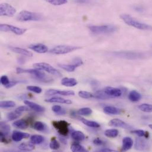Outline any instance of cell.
Segmentation results:
<instances>
[{"label":"cell","mask_w":152,"mask_h":152,"mask_svg":"<svg viewBox=\"0 0 152 152\" xmlns=\"http://www.w3.org/2000/svg\"><path fill=\"white\" fill-rule=\"evenodd\" d=\"M113 56L123 58L129 60H139L146 58L148 56L151 55L149 52L123 51V52H113L110 53Z\"/></svg>","instance_id":"6da1fadb"},{"label":"cell","mask_w":152,"mask_h":152,"mask_svg":"<svg viewBox=\"0 0 152 152\" xmlns=\"http://www.w3.org/2000/svg\"><path fill=\"white\" fill-rule=\"evenodd\" d=\"M120 18L125 23L130 26L142 30H152V26L136 20L130 15L123 14L120 15Z\"/></svg>","instance_id":"7a4b0ae2"},{"label":"cell","mask_w":152,"mask_h":152,"mask_svg":"<svg viewBox=\"0 0 152 152\" xmlns=\"http://www.w3.org/2000/svg\"><path fill=\"white\" fill-rule=\"evenodd\" d=\"M91 32L94 34H104L113 33L117 30L116 26L112 24L102 26H90L88 27Z\"/></svg>","instance_id":"3957f363"},{"label":"cell","mask_w":152,"mask_h":152,"mask_svg":"<svg viewBox=\"0 0 152 152\" xmlns=\"http://www.w3.org/2000/svg\"><path fill=\"white\" fill-rule=\"evenodd\" d=\"M17 18L18 21L23 22L29 21H40L42 19V16L36 12L23 10L18 14Z\"/></svg>","instance_id":"277c9868"},{"label":"cell","mask_w":152,"mask_h":152,"mask_svg":"<svg viewBox=\"0 0 152 152\" xmlns=\"http://www.w3.org/2000/svg\"><path fill=\"white\" fill-rule=\"evenodd\" d=\"M16 72L17 74H24V73L30 74L33 75L38 80H42L43 82H48L46 75L44 72H42L40 70H39L37 69H24L21 68H18L16 69Z\"/></svg>","instance_id":"5b68a950"},{"label":"cell","mask_w":152,"mask_h":152,"mask_svg":"<svg viewBox=\"0 0 152 152\" xmlns=\"http://www.w3.org/2000/svg\"><path fill=\"white\" fill-rule=\"evenodd\" d=\"M79 47L69 45H59L55 46L50 50L51 53L55 55H64L72 52L76 50L80 49Z\"/></svg>","instance_id":"8992f818"},{"label":"cell","mask_w":152,"mask_h":152,"mask_svg":"<svg viewBox=\"0 0 152 152\" xmlns=\"http://www.w3.org/2000/svg\"><path fill=\"white\" fill-rule=\"evenodd\" d=\"M33 66L35 69L46 71L53 75L55 76H61L62 74L58 71L56 69L53 68L52 66H51L50 64H46V63H37L34 64L33 65Z\"/></svg>","instance_id":"52a82bcc"},{"label":"cell","mask_w":152,"mask_h":152,"mask_svg":"<svg viewBox=\"0 0 152 152\" xmlns=\"http://www.w3.org/2000/svg\"><path fill=\"white\" fill-rule=\"evenodd\" d=\"M52 125L58 130L59 134L62 136H66L69 133V124L64 120L53 121Z\"/></svg>","instance_id":"ba28073f"},{"label":"cell","mask_w":152,"mask_h":152,"mask_svg":"<svg viewBox=\"0 0 152 152\" xmlns=\"http://www.w3.org/2000/svg\"><path fill=\"white\" fill-rule=\"evenodd\" d=\"M0 30L1 31H4V32L11 31L15 34L22 35L26 33V31H27V29L17 27L16 26H14L12 25H9V24H1L0 26Z\"/></svg>","instance_id":"9c48e42d"},{"label":"cell","mask_w":152,"mask_h":152,"mask_svg":"<svg viewBox=\"0 0 152 152\" xmlns=\"http://www.w3.org/2000/svg\"><path fill=\"white\" fill-rule=\"evenodd\" d=\"M82 64L83 61L80 58H75L72 61V64H58V66L67 72H74L77 67L82 65Z\"/></svg>","instance_id":"30bf717a"},{"label":"cell","mask_w":152,"mask_h":152,"mask_svg":"<svg viewBox=\"0 0 152 152\" xmlns=\"http://www.w3.org/2000/svg\"><path fill=\"white\" fill-rule=\"evenodd\" d=\"M16 12L14 7L7 3H2L0 5V15L1 16L12 17Z\"/></svg>","instance_id":"8fae6325"},{"label":"cell","mask_w":152,"mask_h":152,"mask_svg":"<svg viewBox=\"0 0 152 152\" xmlns=\"http://www.w3.org/2000/svg\"><path fill=\"white\" fill-rule=\"evenodd\" d=\"M71 116L74 118H76V119L82 121L85 125L87 126L88 127H92V128H99L100 127L99 124L97 122H95V121H89V120H86L85 118L80 117L76 115V113H75V112L72 111L71 113Z\"/></svg>","instance_id":"7c38bea8"},{"label":"cell","mask_w":152,"mask_h":152,"mask_svg":"<svg viewBox=\"0 0 152 152\" xmlns=\"http://www.w3.org/2000/svg\"><path fill=\"white\" fill-rule=\"evenodd\" d=\"M109 125L110 126H112V127H120V128L124 129H127V130L133 129V127L131 126L130 125H129V124L125 123L124 121H123L121 120L117 119V118L111 120L109 122Z\"/></svg>","instance_id":"4fadbf2b"},{"label":"cell","mask_w":152,"mask_h":152,"mask_svg":"<svg viewBox=\"0 0 152 152\" xmlns=\"http://www.w3.org/2000/svg\"><path fill=\"white\" fill-rule=\"evenodd\" d=\"M46 95L51 96L54 95H61L64 96H70V95H74L75 92L73 91H61L57 89H48L46 92Z\"/></svg>","instance_id":"5bb4252c"},{"label":"cell","mask_w":152,"mask_h":152,"mask_svg":"<svg viewBox=\"0 0 152 152\" xmlns=\"http://www.w3.org/2000/svg\"><path fill=\"white\" fill-rule=\"evenodd\" d=\"M30 137V134L26 133L21 132L19 131H14L12 133V139L15 142H18L21 141L24 139H27Z\"/></svg>","instance_id":"9a60e30c"},{"label":"cell","mask_w":152,"mask_h":152,"mask_svg":"<svg viewBox=\"0 0 152 152\" xmlns=\"http://www.w3.org/2000/svg\"><path fill=\"white\" fill-rule=\"evenodd\" d=\"M148 143L145 139L140 138V137L136 139L135 142V149L136 150L139 151H145L148 149Z\"/></svg>","instance_id":"2e32d148"},{"label":"cell","mask_w":152,"mask_h":152,"mask_svg":"<svg viewBox=\"0 0 152 152\" xmlns=\"http://www.w3.org/2000/svg\"><path fill=\"white\" fill-rule=\"evenodd\" d=\"M105 92L111 96V98L113 97H118L122 95V91L118 88H113V87H107L104 89Z\"/></svg>","instance_id":"e0dca14e"},{"label":"cell","mask_w":152,"mask_h":152,"mask_svg":"<svg viewBox=\"0 0 152 152\" xmlns=\"http://www.w3.org/2000/svg\"><path fill=\"white\" fill-rule=\"evenodd\" d=\"M29 49L39 53H45L48 51V48L42 43L30 45L29 46Z\"/></svg>","instance_id":"ac0fdd59"},{"label":"cell","mask_w":152,"mask_h":152,"mask_svg":"<svg viewBox=\"0 0 152 152\" xmlns=\"http://www.w3.org/2000/svg\"><path fill=\"white\" fill-rule=\"evenodd\" d=\"M24 102L26 105L29 107L31 109L33 110L34 111H35L37 113H43L45 111V109L44 107H43L42 106H41L35 102H31V101H30L28 100H25L24 101Z\"/></svg>","instance_id":"d6986e66"},{"label":"cell","mask_w":152,"mask_h":152,"mask_svg":"<svg viewBox=\"0 0 152 152\" xmlns=\"http://www.w3.org/2000/svg\"><path fill=\"white\" fill-rule=\"evenodd\" d=\"M10 49L14 53L23 55L24 56H27V57H32L33 56V53L30 52H29L28 50L21 48H18V47H12L10 46Z\"/></svg>","instance_id":"ffe728a7"},{"label":"cell","mask_w":152,"mask_h":152,"mask_svg":"<svg viewBox=\"0 0 152 152\" xmlns=\"http://www.w3.org/2000/svg\"><path fill=\"white\" fill-rule=\"evenodd\" d=\"M47 102H52V103H61V104H71L72 103V101L70 99H66L61 97L55 96L45 100Z\"/></svg>","instance_id":"44dd1931"},{"label":"cell","mask_w":152,"mask_h":152,"mask_svg":"<svg viewBox=\"0 0 152 152\" xmlns=\"http://www.w3.org/2000/svg\"><path fill=\"white\" fill-rule=\"evenodd\" d=\"M12 126L15 128L20 129L21 130H24L28 127L29 123L27 120L21 119L14 122L12 123Z\"/></svg>","instance_id":"7402d4cb"},{"label":"cell","mask_w":152,"mask_h":152,"mask_svg":"<svg viewBox=\"0 0 152 152\" xmlns=\"http://www.w3.org/2000/svg\"><path fill=\"white\" fill-rule=\"evenodd\" d=\"M61 83L62 85L68 86V87H73L76 86L77 84V82L75 78H69V77H64L62 79L61 81Z\"/></svg>","instance_id":"603a6c76"},{"label":"cell","mask_w":152,"mask_h":152,"mask_svg":"<svg viewBox=\"0 0 152 152\" xmlns=\"http://www.w3.org/2000/svg\"><path fill=\"white\" fill-rule=\"evenodd\" d=\"M133 145V140L129 137H126L123 140V150L127 151L130 150Z\"/></svg>","instance_id":"cb8c5ba5"},{"label":"cell","mask_w":152,"mask_h":152,"mask_svg":"<svg viewBox=\"0 0 152 152\" xmlns=\"http://www.w3.org/2000/svg\"><path fill=\"white\" fill-rule=\"evenodd\" d=\"M33 127L37 131L46 132L48 130V126L44 123L41 121H36L33 123Z\"/></svg>","instance_id":"d4e9b609"},{"label":"cell","mask_w":152,"mask_h":152,"mask_svg":"<svg viewBox=\"0 0 152 152\" xmlns=\"http://www.w3.org/2000/svg\"><path fill=\"white\" fill-rule=\"evenodd\" d=\"M104 112L107 114L118 115L120 113V110L113 106H106L104 108Z\"/></svg>","instance_id":"484cf974"},{"label":"cell","mask_w":152,"mask_h":152,"mask_svg":"<svg viewBox=\"0 0 152 152\" xmlns=\"http://www.w3.org/2000/svg\"><path fill=\"white\" fill-rule=\"evenodd\" d=\"M142 98L141 94L137 91L133 90L132 91L129 95V99L132 102H137Z\"/></svg>","instance_id":"4316f807"},{"label":"cell","mask_w":152,"mask_h":152,"mask_svg":"<svg viewBox=\"0 0 152 152\" xmlns=\"http://www.w3.org/2000/svg\"><path fill=\"white\" fill-rule=\"evenodd\" d=\"M71 136L76 142H82L85 139L84 134L80 131H74L71 134Z\"/></svg>","instance_id":"83f0119b"},{"label":"cell","mask_w":152,"mask_h":152,"mask_svg":"<svg viewBox=\"0 0 152 152\" xmlns=\"http://www.w3.org/2000/svg\"><path fill=\"white\" fill-rule=\"evenodd\" d=\"M18 149L22 151H31L34 150V146L31 142L23 143L18 146Z\"/></svg>","instance_id":"f1b7e54d"},{"label":"cell","mask_w":152,"mask_h":152,"mask_svg":"<svg viewBox=\"0 0 152 152\" xmlns=\"http://www.w3.org/2000/svg\"><path fill=\"white\" fill-rule=\"evenodd\" d=\"M94 98H96V99H109L110 98H111V96H110L109 95H108L104 91V90H99L96 91L95 94L94 95Z\"/></svg>","instance_id":"f546056e"},{"label":"cell","mask_w":152,"mask_h":152,"mask_svg":"<svg viewBox=\"0 0 152 152\" xmlns=\"http://www.w3.org/2000/svg\"><path fill=\"white\" fill-rule=\"evenodd\" d=\"M45 141V138L41 135H33L30 137V142L34 145H39Z\"/></svg>","instance_id":"4dcf8cb0"},{"label":"cell","mask_w":152,"mask_h":152,"mask_svg":"<svg viewBox=\"0 0 152 152\" xmlns=\"http://www.w3.org/2000/svg\"><path fill=\"white\" fill-rule=\"evenodd\" d=\"M0 126H1V132H2L7 136H8L11 130L10 126L8 124H7V123L4 121L1 122Z\"/></svg>","instance_id":"1f68e13d"},{"label":"cell","mask_w":152,"mask_h":152,"mask_svg":"<svg viewBox=\"0 0 152 152\" xmlns=\"http://www.w3.org/2000/svg\"><path fill=\"white\" fill-rule=\"evenodd\" d=\"M15 106V103L12 101H2L0 102V107L2 108H13Z\"/></svg>","instance_id":"d6a6232c"},{"label":"cell","mask_w":152,"mask_h":152,"mask_svg":"<svg viewBox=\"0 0 152 152\" xmlns=\"http://www.w3.org/2000/svg\"><path fill=\"white\" fill-rule=\"evenodd\" d=\"M52 109L54 113H55L58 115H65L66 113V110L64 108H63L62 107H61L60 105H54L52 107Z\"/></svg>","instance_id":"836d02e7"},{"label":"cell","mask_w":152,"mask_h":152,"mask_svg":"<svg viewBox=\"0 0 152 152\" xmlns=\"http://www.w3.org/2000/svg\"><path fill=\"white\" fill-rule=\"evenodd\" d=\"M119 134L118 130L117 129H109L105 132V135L108 137L114 138L116 137Z\"/></svg>","instance_id":"e575fe53"},{"label":"cell","mask_w":152,"mask_h":152,"mask_svg":"<svg viewBox=\"0 0 152 152\" xmlns=\"http://www.w3.org/2000/svg\"><path fill=\"white\" fill-rule=\"evenodd\" d=\"M77 114L81 115H84V116H88L90 115L92 113V110L88 107H85V108H82L79 109L77 111Z\"/></svg>","instance_id":"d590c367"},{"label":"cell","mask_w":152,"mask_h":152,"mask_svg":"<svg viewBox=\"0 0 152 152\" xmlns=\"http://www.w3.org/2000/svg\"><path fill=\"white\" fill-rule=\"evenodd\" d=\"M71 150L74 152H86V150L82 145L76 143H74L71 145Z\"/></svg>","instance_id":"8d00e7d4"},{"label":"cell","mask_w":152,"mask_h":152,"mask_svg":"<svg viewBox=\"0 0 152 152\" xmlns=\"http://www.w3.org/2000/svg\"><path fill=\"white\" fill-rule=\"evenodd\" d=\"M139 109L143 112L152 113V105L148 104H143L139 106Z\"/></svg>","instance_id":"74e56055"},{"label":"cell","mask_w":152,"mask_h":152,"mask_svg":"<svg viewBox=\"0 0 152 152\" xmlns=\"http://www.w3.org/2000/svg\"><path fill=\"white\" fill-rule=\"evenodd\" d=\"M21 113H20L15 110L14 111L11 112L8 114L7 118L9 121H13V120H15V119L18 118L21 115Z\"/></svg>","instance_id":"f35d334b"},{"label":"cell","mask_w":152,"mask_h":152,"mask_svg":"<svg viewBox=\"0 0 152 152\" xmlns=\"http://www.w3.org/2000/svg\"><path fill=\"white\" fill-rule=\"evenodd\" d=\"M49 147L52 150H58L60 148V144L56 139V138L53 137L52 139V140L49 145Z\"/></svg>","instance_id":"ab89813d"},{"label":"cell","mask_w":152,"mask_h":152,"mask_svg":"<svg viewBox=\"0 0 152 152\" xmlns=\"http://www.w3.org/2000/svg\"><path fill=\"white\" fill-rule=\"evenodd\" d=\"M48 3L53 5H62L68 2V0H45Z\"/></svg>","instance_id":"60d3db41"},{"label":"cell","mask_w":152,"mask_h":152,"mask_svg":"<svg viewBox=\"0 0 152 152\" xmlns=\"http://www.w3.org/2000/svg\"><path fill=\"white\" fill-rule=\"evenodd\" d=\"M78 95L80 98H82L84 99H89L94 96V95L92 94L91 93L87 91H79L78 93Z\"/></svg>","instance_id":"b9f144b4"},{"label":"cell","mask_w":152,"mask_h":152,"mask_svg":"<svg viewBox=\"0 0 152 152\" xmlns=\"http://www.w3.org/2000/svg\"><path fill=\"white\" fill-rule=\"evenodd\" d=\"M27 89L36 94H40L42 92V88L36 86H27Z\"/></svg>","instance_id":"7bdbcfd3"},{"label":"cell","mask_w":152,"mask_h":152,"mask_svg":"<svg viewBox=\"0 0 152 152\" xmlns=\"http://www.w3.org/2000/svg\"><path fill=\"white\" fill-rule=\"evenodd\" d=\"M132 133L133 134H135L138 137H145V136H146V132H145L144 130H133L132 132Z\"/></svg>","instance_id":"ee69618b"},{"label":"cell","mask_w":152,"mask_h":152,"mask_svg":"<svg viewBox=\"0 0 152 152\" xmlns=\"http://www.w3.org/2000/svg\"><path fill=\"white\" fill-rule=\"evenodd\" d=\"M30 108L29 107H28L27 105V106H20V107L17 108L15 109V111L18 112V113H22L23 112L29 111Z\"/></svg>","instance_id":"f6af8a7d"},{"label":"cell","mask_w":152,"mask_h":152,"mask_svg":"<svg viewBox=\"0 0 152 152\" xmlns=\"http://www.w3.org/2000/svg\"><path fill=\"white\" fill-rule=\"evenodd\" d=\"M10 82V80L8 78V77L5 75H3L1 76V83L2 85L6 86L7 85H8Z\"/></svg>","instance_id":"bcb514c9"},{"label":"cell","mask_w":152,"mask_h":152,"mask_svg":"<svg viewBox=\"0 0 152 152\" xmlns=\"http://www.w3.org/2000/svg\"><path fill=\"white\" fill-rule=\"evenodd\" d=\"M93 143L94 145H95L96 146H103L105 145V142L99 138L94 139L93 141Z\"/></svg>","instance_id":"7dc6e473"},{"label":"cell","mask_w":152,"mask_h":152,"mask_svg":"<svg viewBox=\"0 0 152 152\" xmlns=\"http://www.w3.org/2000/svg\"><path fill=\"white\" fill-rule=\"evenodd\" d=\"M19 82L17 81V80H12V81H10L9 82V83L8 85H7L6 86H5L7 88H12L14 86H15Z\"/></svg>","instance_id":"c3c4849f"},{"label":"cell","mask_w":152,"mask_h":152,"mask_svg":"<svg viewBox=\"0 0 152 152\" xmlns=\"http://www.w3.org/2000/svg\"><path fill=\"white\" fill-rule=\"evenodd\" d=\"M0 137H1V142L2 143H8V141L7 140L6 137L7 136L5 135L2 132H0Z\"/></svg>","instance_id":"681fc988"},{"label":"cell","mask_w":152,"mask_h":152,"mask_svg":"<svg viewBox=\"0 0 152 152\" xmlns=\"http://www.w3.org/2000/svg\"><path fill=\"white\" fill-rule=\"evenodd\" d=\"M76 3L81 4H91L92 0H75Z\"/></svg>","instance_id":"f907efd6"},{"label":"cell","mask_w":152,"mask_h":152,"mask_svg":"<svg viewBox=\"0 0 152 152\" xmlns=\"http://www.w3.org/2000/svg\"><path fill=\"white\" fill-rule=\"evenodd\" d=\"M98 151L102 152H115V151H113V150H112V149H108V148H104V149H99Z\"/></svg>","instance_id":"816d5d0a"},{"label":"cell","mask_w":152,"mask_h":152,"mask_svg":"<svg viewBox=\"0 0 152 152\" xmlns=\"http://www.w3.org/2000/svg\"><path fill=\"white\" fill-rule=\"evenodd\" d=\"M59 140H61V142H62V143H63L64 144H65V145H66V144H67V142H66V140H65V139H64V137H59Z\"/></svg>","instance_id":"f5cc1de1"},{"label":"cell","mask_w":152,"mask_h":152,"mask_svg":"<svg viewBox=\"0 0 152 152\" xmlns=\"http://www.w3.org/2000/svg\"><path fill=\"white\" fill-rule=\"evenodd\" d=\"M149 126V127H150L151 129H152V124H150Z\"/></svg>","instance_id":"db71d44e"}]
</instances>
